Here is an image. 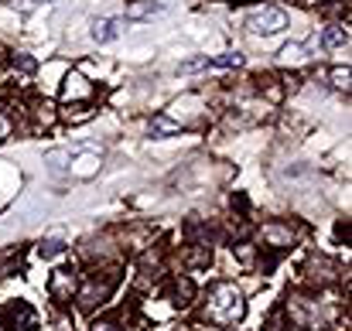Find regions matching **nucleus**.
Instances as JSON below:
<instances>
[{"label": "nucleus", "instance_id": "nucleus-7", "mask_svg": "<svg viewBox=\"0 0 352 331\" xmlns=\"http://www.w3.org/2000/svg\"><path fill=\"white\" fill-rule=\"evenodd\" d=\"M260 242L267 246V249H287L291 242H294V229L287 225V222H267L263 229H260Z\"/></svg>", "mask_w": 352, "mask_h": 331}, {"label": "nucleus", "instance_id": "nucleus-8", "mask_svg": "<svg viewBox=\"0 0 352 331\" xmlns=\"http://www.w3.org/2000/svg\"><path fill=\"white\" fill-rule=\"evenodd\" d=\"M89 96H93V86L79 72H69L65 76V86H62V100L72 103V100H89Z\"/></svg>", "mask_w": 352, "mask_h": 331}, {"label": "nucleus", "instance_id": "nucleus-3", "mask_svg": "<svg viewBox=\"0 0 352 331\" xmlns=\"http://www.w3.org/2000/svg\"><path fill=\"white\" fill-rule=\"evenodd\" d=\"M0 328L3 331H34L38 328V311L28 301H10L0 311Z\"/></svg>", "mask_w": 352, "mask_h": 331}, {"label": "nucleus", "instance_id": "nucleus-11", "mask_svg": "<svg viewBox=\"0 0 352 331\" xmlns=\"http://www.w3.org/2000/svg\"><path fill=\"white\" fill-rule=\"evenodd\" d=\"M185 263L195 266V270L209 266V263H212V246H209V242H192V246L185 249Z\"/></svg>", "mask_w": 352, "mask_h": 331}, {"label": "nucleus", "instance_id": "nucleus-14", "mask_svg": "<svg viewBox=\"0 0 352 331\" xmlns=\"http://www.w3.org/2000/svg\"><path fill=\"white\" fill-rule=\"evenodd\" d=\"M175 130H182V123H178V119H168V116L151 119V133H175Z\"/></svg>", "mask_w": 352, "mask_h": 331}, {"label": "nucleus", "instance_id": "nucleus-22", "mask_svg": "<svg viewBox=\"0 0 352 331\" xmlns=\"http://www.w3.org/2000/svg\"><path fill=\"white\" fill-rule=\"evenodd\" d=\"M89 331H120V328L113 325V321H96V325H93Z\"/></svg>", "mask_w": 352, "mask_h": 331}, {"label": "nucleus", "instance_id": "nucleus-21", "mask_svg": "<svg viewBox=\"0 0 352 331\" xmlns=\"http://www.w3.org/2000/svg\"><path fill=\"white\" fill-rule=\"evenodd\" d=\"M280 318H284V311H274V315H270V325H267V328H270V331H284V321H280Z\"/></svg>", "mask_w": 352, "mask_h": 331}, {"label": "nucleus", "instance_id": "nucleus-10", "mask_svg": "<svg viewBox=\"0 0 352 331\" xmlns=\"http://www.w3.org/2000/svg\"><path fill=\"white\" fill-rule=\"evenodd\" d=\"M120 31H123V21H117V17H103V21H96V24H93V31H89V34H93V41H100V45H103V41H113Z\"/></svg>", "mask_w": 352, "mask_h": 331}, {"label": "nucleus", "instance_id": "nucleus-19", "mask_svg": "<svg viewBox=\"0 0 352 331\" xmlns=\"http://www.w3.org/2000/svg\"><path fill=\"white\" fill-rule=\"evenodd\" d=\"M14 69H21V72H34V58H28V55H14Z\"/></svg>", "mask_w": 352, "mask_h": 331}, {"label": "nucleus", "instance_id": "nucleus-15", "mask_svg": "<svg viewBox=\"0 0 352 331\" xmlns=\"http://www.w3.org/2000/svg\"><path fill=\"white\" fill-rule=\"evenodd\" d=\"M209 62H212V69H239V65H243V55L226 52V55H219V58H209Z\"/></svg>", "mask_w": 352, "mask_h": 331}, {"label": "nucleus", "instance_id": "nucleus-1", "mask_svg": "<svg viewBox=\"0 0 352 331\" xmlns=\"http://www.w3.org/2000/svg\"><path fill=\"white\" fill-rule=\"evenodd\" d=\"M243 315H246V301H243V290L236 284H216L202 301V318L219 325V328L239 325Z\"/></svg>", "mask_w": 352, "mask_h": 331}, {"label": "nucleus", "instance_id": "nucleus-20", "mask_svg": "<svg viewBox=\"0 0 352 331\" xmlns=\"http://www.w3.org/2000/svg\"><path fill=\"white\" fill-rule=\"evenodd\" d=\"M10 130H14V119H10L7 113H0V144L10 137Z\"/></svg>", "mask_w": 352, "mask_h": 331}, {"label": "nucleus", "instance_id": "nucleus-9", "mask_svg": "<svg viewBox=\"0 0 352 331\" xmlns=\"http://www.w3.org/2000/svg\"><path fill=\"white\" fill-rule=\"evenodd\" d=\"M336 270H339V266H336L332 260H325V256H315V260L308 263V277L318 280V284H332V280H336Z\"/></svg>", "mask_w": 352, "mask_h": 331}, {"label": "nucleus", "instance_id": "nucleus-13", "mask_svg": "<svg viewBox=\"0 0 352 331\" xmlns=\"http://www.w3.org/2000/svg\"><path fill=\"white\" fill-rule=\"evenodd\" d=\"M322 45H325V48H342V45H349V31H346V27H329V31L322 34Z\"/></svg>", "mask_w": 352, "mask_h": 331}, {"label": "nucleus", "instance_id": "nucleus-6", "mask_svg": "<svg viewBox=\"0 0 352 331\" xmlns=\"http://www.w3.org/2000/svg\"><path fill=\"white\" fill-rule=\"evenodd\" d=\"M287 318L301 328H322L325 325V315H322L318 301H311V297H291L287 301Z\"/></svg>", "mask_w": 352, "mask_h": 331}, {"label": "nucleus", "instance_id": "nucleus-23", "mask_svg": "<svg viewBox=\"0 0 352 331\" xmlns=\"http://www.w3.org/2000/svg\"><path fill=\"white\" fill-rule=\"evenodd\" d=\"M336 236L349 242V222H339V225H336Z\"/></svg>", "mask_w": 352, "mask_h": 331}, {"label": "nucleus", "instance_id": "nucleus-17", "mask_svg": "<svg viewBox=\"0 0 352 331\" xmlns=\"http://www.w3.org/2000/svg\"><path fill=\"white\" fill-rule=\"evenodd\" d=\"M332 86L349 93V69H342V65H339V69H332Z\"/></svg>", "mask_w": 352, "mask_h": 331}, {"label": "nucleus", "instance_id": "nucleus-18", "mask_svg": "<svg viewBox=\"0 0 352 331\" xmlns=\"http://www.w3.org/2000/svg\"><path fill=\"white\" fill-rule=\"evenodd\" d=\"M280 58H284V62H301V58H305V45H287V48L280 52Z\"/></svg>", "mask_w": 352, "mask_h": 331}, {"label": "nucleus", "instance_id": "nucleus-4", "mask_svg": "<svg viewBox=\"0 0 352 331\" xmlns=\"http://www.w3.org/2000/svg\"><path fill=\"white\" fill-rule=\"evenodd\" d=\"M246 27L253 34H277L287 27V14L280 7H256L250 17H246Z\"/></svg>", "mask_w": 352, "mask_h": 331}, {"label": "nucleus", "instance_id": "nucleus-2", "mask_svg": "<svg viewBox=\"0 0 352 331\" xmlns=\"http://www.w3.org/2000/svg\"><path fill=\"white\" fill-rule=\"evenodd\" d=\"M120 273L117 270H89L86 277H82V287L76 290V297H79V308L82 311H96L100 304H107L110 301V294H113V287H117Z\"/></svg>", "mask_w": 352, "mask_h": 331}, {"label": "nucleus", "instance_id": "nucleus-16", "mask_svg": "<svg viewBox=\"0 0 352 331\" xmlns=\"http://www.w3.org/2000/svg\"><path fill=\"white\" fill-rule=\"evenodd\" d=\"M62 249H65V242H62V239H45V242L38 246V253H41V256H58Z\"/></svg>", "mask_w": 352, "mask_h": 331}, {"label": "nucleus", "instance_id": "nucleus-5", "mask_svg": "<svg viewBox=\"0 0 352 331\" xmlns=\"http://www.w3.org/2000/svg\"><path fill=\"white\" fill-rule=\"evenodd\" d=\"M76 290H79V273H76L72 266L52 270V277H48V294H52L55 304H69V301L76 297Z\"/></svg>", "mask_w": 352, "mask_h": 331}, {"label": "nucleus", "instance_id": "nucleus-12", "mask_svg": "<svg viewBox=\"0 0 352 331\" xmlns=\"http://www.w3.org/2000/svg\"><path fill=\"white\" fill-rule=\"evenodd\" d=\"M161 10H164V3L140 0V3H130V7H126V17H130V21H144V17H154V14H161Z\"/></svg>", "mask_w": 352, "mask_h": 331}]
</instances>
